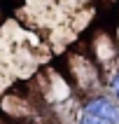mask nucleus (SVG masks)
<instances>
[{
	"mask_svg": "<svg viewBox=\"0 0 119 124\" xmlns=\"http://www.w3.org/2000/svg\"><path fill=\"white\" fill-rule=\"evenodd\" d=\"M86 115H96L100 119H107L110 124H119V105L107 96H91L84 103Z\"/></svg>",
	"mask_w": 119,
	"mask_h": 124,
	"instance_id": "1",
	"label": "nucleus"
},
{
	"mask_svg": "<svg viewBox=\"0 0 119 124\" xmlns=\"http://www.w3.org/2000/svg\"><path fill=\"white\" fill-rule=\"evenodd\" d=\"M77 124H110V122H107V119L96 117V115H86V112H84L82 117L77 119Z\"/></svg>",
	"mask_w": 119,
	"mask_h": 124,
	"instance_id": "2",
	"label": "nucleus"
},
{
	"mask_svg": "<svg viewBox=\"0 0 119 124\" xmlns=\"http://www.w3.org/2000/svg\"><path fill=\"white\" fill-rule=\"evenodd\" d=\"M110 87H112V94H114V103L119 105V73H117V75H114V77H112Z\"/></svg>",
	"mask_w": 119,
	"mask_h": 124,
	"instance_id": "3",
	"label": "nucleus"
}]
</instances>
